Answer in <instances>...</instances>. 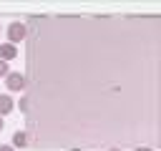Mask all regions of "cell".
Returning <instances> with one entry per match:
<instances>
[{"label": "cell", "instance_id": "3", "mask_svg": "<svg viewBox=\"0 0 161 151\" xmlns=\"http://www.w3.org/2000/svg\"><path fill=\"white\" fill-rule=\"evenodd\" d=\"M5 86H8L10 93L25 91V76H23V73H8V76H5Z\"/></svg>", "mask_w": 161, "mask_h": 151}, {"label": "cell", "instance_id": "7", "mask_svg": "<svg viewBox=\"0 0 161 151\" xmlns=\"http://www.w3.org/2000/svg\"><path fill=\"white\" fill-rule=\"evenodd\" d=\"M8 73H10V68H8V63H5V60H0V78H5Z\"/></svg>", "mask_w": 161, "mask_h": 151}, {"label": "cell", "instance_id": "9", "mask_svg": "<svg viewBox=\"0 0 161 151\" xmlns=\"http://www.w3.org/2000/svg\"><path fill=\"white\" fill-rule=\"evenodd\" d=\"M18 108H20V111H23V113H25V111H28V101H25V96H23V98H20V101H18Z\"/></svg>", "mask_w": 161, "mask_h": 151}, {"label": "cell", "instance_id": "12", "mask_svg": "<svg viewBox=\"0 0 161 151\" xmlns=\"http://www.w3.org/2000/svg\"><path fill=\"white\" fill-rule=\"evenodd\" d=\"M3 126H5V123H3V118H0V131H3Z\"/></svg>", "mask_w": 161, "mask_h": 151}, {"label": "cell", "instance_id": "8", "mask_svg": "<svg viewBox=\"0 0 161 151\" xmlns=\"http://www.w3.org/2000/svg\"><path fill=\"white\" fill-rule=\"evenodd\" d=\"M133 151H153V146H148V143H138V146H133Z\"/></svg>", "mask_w": 161, "mask_h": 151}, {"label": "cell", "instance_id": "5", "mask_svg": "<svg viewBox=\"0 0 161 151\" xmlns=\"http://www.w3.org/2000/svg\"><path fill=\"white\" fill-rule=\"evenodd\" d=\"M13 108H15V101H13L8 93H3V96H0V118H3V116H8Z\"/></svg>", "mask_w": 161, "mask_h": 151}, {"label": "cell", "instance_id": "6", "mask_svg": "<svg viewBox=\"0 0 161 151\" xmlns=\"http://www.w3.org/2000/svg\"><path fill=\"white\" fill-rule=\"evenodd\" d=\"M25 148V146H30V141H28V133L25 131H15L13 133V148Z\"/></svg>", "mask_w": 161, "mask_h": 151}, {"label": "cell", "instance_id": "1", "mask_svg": "<svg viewBox=\"0 0 161 151\" xmlns=\"http://www.w3.org/2000/svg\"><path fill=\"white\" fill-rule=\"evenodd\" d=\"M25 25L33 146L158 148V15H33Z\"/></svg>", "mask_w": 161, "mask_h": 151}, {"label": "cell", "instance_id": "2", "mask_svg": "<svg viewBox=\"0 0 161 151\" xmlns=\"http://www.w3.org/2000/svg\"><path fill=\"white\" fill-rule=\"evenodd\" d=\"M25 38H28V25H25V20H15V23L8 25V43H10V45L23 43Z\"/></svg>", "mask_w": 161, "mask_h": 151}, {"label": "cell", "instance_id": "11", "mask_svg": "<svg viewBox=\"0 0 161 151\" xmlns=\"http://www.w3.org/2000/svg\"><path fill=\"white\" fill-rule=\"evenodd\" d=\"M0 151H15L13 146H0Z\"/></svg>", "mask_w": 161, "mask_h": 151}, {"label": "cell", "instance_id": "4", "mask_svg": "<svg viewBox=\"0 0 161 151\" xmlns=\"http://www.w3.org/2000/svg\"><path fill=\"white\" fill-rule=\"evenodd\" d=\"M13 58H18V48L15 45H10V43H3L0 45V60H13Z\"/></svg>", "mask_w": 161, "mask_h": 151}, {"label": "cell", "instance_id": "10", "mask_svg": "<svg viewBox=\"0 0 161 151\" xmlns=\"http://www.w3.org/2000/svg\"><path fill=\"white\" fill-rule=\"evenodd\" d=\"M106 151H123V148H121V146H108Z\"/></svg>", "mask_w": 161, "mask_h": 151}]
</instances>
